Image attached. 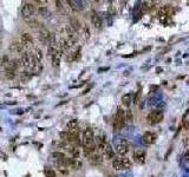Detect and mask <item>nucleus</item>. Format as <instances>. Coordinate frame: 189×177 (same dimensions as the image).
<instances>
[{
	"label": "nucleus",
	"instance_id": "obj_2",
	"mask_svg": "<svg viewBox=\"0 0 189 177\" xmlns=\"http://www.w3.org/2000/svg\"><path fill=\"white\" fill-rule=\"evenodd\" d=\"M38 38L40 40V43L43 45H50V44H57L56 43V37L52 32H50L46 28H40L38 32Z\"/></svg>",
	"mask_w": 189,
	"mask_h": 177
},
{
	"label": "nucleus",
	"instance_id": "obj_36",
	"mask_svg": "<svg viewBox=\"0 0 189 177\" xmlns=\"http://www.w3.org/2000/svg\"><path fill=\"white\" fill-rule=\"evenodd\" d=\"M57 1H63V0H57Z\"/></svg>",
	"mask_w": 189,
	"mask_h": 177
},
{
	"label": "nucleus",
	"instance_id": "obj_3",
	"mask_svg": "<svg viewBox=\"0 0 189 177\" xmlns=\"http://www.w3.org/2000/svg\"><path fill=\"white\" fill-rule=\"evenodd\" d=\"M125 122H127L125 120V111H123L121 108H118L115 119H113V128L116 130H121L125 125Z\"/></svg>",
	"mask_w": 189,
	"mask_h": 177
},
{
	"label": "nucleus",
	"instance_id": "obj_7",
	"mask_svg": "<svg viewBox=\"0 0 189 177\" xmlns=\"http://www.w3.org/2000/svg\"><path fill=\"white\" fill-rule=\"evenodd\" d=\"M33 43H34L33 37H32L28 32H22V33L20 34V44H21L25 49L32 47V46H33Z\"/></svg>",
	"mask_w": 189,
	"mask_h": 177
},
{
	"label": "nucleus",
	"instance_id": "obj_27",
	"mask_svg": "<svg viewBox=\"0 0 189 177\" xmlns=\"http://www.w3.org/2000/svg\"><path fill=\"white\" fill-rule=\"evenodd\" d=\"M52 158L55 159V161H62V159H64L65 158V155H64V152H59V151H55V152H52Z\"/></svg>",
	"mask_w": 189,
	"mask_h": 177
},
{
	"label": "nucleus",
	"instance_id": "obj_14",
	"mask_svg": "<svg viewBox=\"0 0 189 177\" xmlns=\"http://www.w3.org/2000/svg\"><path fill=\"white\" fill-rule=\"evenodd\" d=\"M62 52L59 51V49H57L56 52L51 56V64L53 67H59L60 66V63H62Z\"/></svg>",
	"mask_w": 189,
	"mask_h": 177
},
{
	"label": "nucleus",
	"instance_id": "obj_22",
	"mask_svg": "<svg viewBox=\"0 0 189 177\" xmlns=\"http://www.w3.org/2000/svg\"><path fill=\"white\" fill-rule=\"evenodd\" d=\"M131 102H132L131 93H125V95H123V96H122V104H123L124 106L129 108V106H130V104H131Z\"/></svg>",
	"mask_w": 189,
	"mask_h": 177
},
{
	"label": "nucleus",
	"instance_id": "obj_4",
	"mask_svg": "<svg viewBox=\"0 0 189 177\" xmlns=\"http://www.w3.org/2000/svg\"><path fill=\"white\" fill-rule=\"evenodd\" d=\"M57 46H58L59 51L62 52V55H68V53H70L71 50H72V47H74L72 43H71L69 39L64 38V37H62V38L59 39L58 44H57Z\"/></svg>",
	"mask_w": 189,
	"mask_h": 177
},
{
	"label": "nucleus",
	"instance_id": "obj_20",
	"mask_svg": "<svg viewBox=\"0 0 189 177\" xmlns=\"http://www.w3.org/2000/svg\"><path fill=\"white\" fill-rule=\"evenodd\" d=\"M112 168L115 170H124V165H123L122 158H113Z\"/></svg>",
	"mask_w": 189,
	"mask_h": 177
},
{
	"label": "nucleus",
	"instance_id": "obj_15",
	"mask_svg": "<svg viewBox=\"0 0 189 177\" xmlns=\"http://www.w3.org/2000/svg\"><path fill=\"white\" fill-rule=\"evenodd\" d=\"M146 158H147V154L146 151H142V150H136L134 152V161L138 164H143L146 162Z\"/></svg>",
	"mask_w": 189,
	"mask_h": 177
},
{
	"label": "nucleus",
	"instance_id": "obj_26",
	"mask_svg": "<svg viewBox=\"0 0 189 177\" xmlns=\"http://www.w3.org/2000/svg\"><path fill=\"white\" fill-rule=\"evenodd\" d=\"M80 32H82V36L84 37V39H89V38H90V36H91V33H90V28H89V26H88V25H84Z\"/></svg>",
	"mask_w": 189,
	"mask_h": 177
},
{
	"label": "nucleus",
	"instance_id": "obj_32",
	"mask_svg": "<svg viewBox=\"0 0 189 177\" xmlns=\"http://www.w3.org/2000/svg\"><path fill=\"white\" fill-rule=\"evenodd\" d=\"M0 158H1V159H4V161H6V159L8 158V156H7V155L2 151V150H0Z\"/></svg>",
	"mask_w": 189,
	"mask_h": 177
},
{
	"label": "nucleus",
	"instance_id": "obj_16",
	"mask_svg": "<svg viewBox=\"0 0 189 177\" xmlns=\"http://www.w3.org/2000/svg\"><path fill=\"white\" fill-rule=\"evenodd\" d=\"M88 161L91 165H99L102 162H103V156L98 152H94L91 156L88 157Z\"/></svg>",
	"mask_w": 189,
	"mask_h": 177
},
{
	"label": "nucleus",
	"instance_id": "obj_18",
	"mask_svg": "<svg viewBox=\"0 0 189 177\" xmlns=\"http://www.w3.org/2000/svg\"><path fill=\"white\" fill-rule=\"evenodd\" d=\"M69 26L75 31L76 33H79V32L82 31V28H83L82 22L77 19V18H75V17H74V18H70V24H69Z\"/></svg>",
	"mask_w": 189,
	"mask_h": 177
},
{
	"label": "nucleus",
	"instance_id": "obj_33",
	"mask_svg": "<svg viewBox=\"0 0 189 177\" xmlns=\"http://www.w3.org/2000/svg\"><path fill=\"white\" fill-rule=\"evenodd\" d=\"M183 128H184V129H189V120L188 119H184V120H183Z\"/></svg>",
	"mask_w": 189,
	"mask_h": 177
},
{
	"label": "nucleus",
	"instance_id": "obj_29",
	"mask_svg": "<svg viewBox=\"0 0 189 177\" xmlns=\"http://www.w3.org/2000/svg\"><path fill=\"white\" fill-rule=\"evenodd\" d=\"M59 137L62 140H65V142H69V137H70V131L66 130V131H62L59 132Z\"/></svg>",
	"mask_w": 189,
	"mask_h": 177
},
{
	"label": "nucleus",
	"instance_id": "obj_19",
	"mask_svg": "<svg viewBox=\"0 0 189 177\" xmlns=\"http://www.w3.org/2000/svg\"><path fill=\"white\" fill-rule=\"evenodd\" d=\"M19 60V64H20V66H22L24 69H26L27 70V67H28V61H30V55H28V52H22L21 55H20V57L18 58Z\"/></svg>",
	"mask_w": 189,
	"mask_h": 177
},
{
	"label": "nucleus",
	"instance_id": "obj_5",
	"mask_svg": "<svg viewBox=\"0 0 189 177\" xmlns=\"http://www.w3.org/2000/svg\"><path fill=\"white\" fill-rule=\"evenodd\" d=\"M116 151L119 156H125L129 152V143L127 139H122L116 145Z\"/></svg>",
	"mask_w": 189,
	"mask_h": 177
},
{
	"label": "nucleus",
	"instance_id": "obj_17",
	"mask_svg": "<svg viewBox=\"0 0 189 177\" xmlns=\"http://www.w3.org/2000/svg\"><path fill=\"white\" fill-rule=\"evenodd\" d=\"M66 2H68V5L70 6V8H71L72 11H75V12H80V11H83L84 7H85V6H83L78 0H66Z\"/></svg>",
	"mask_w": 189,
	"mask_h": 177
},
{
	"label": "nucleus",
	"instance_id": "obj_23",
	"mask_svg": "<svg viewBox=\"0 0 189 177\" xmlns=\"http://www.w3.org/2000/svg\"><path fill=\"white\" fill-rule=\"evenodd\" d=\"M8 61H10V57L6 56V55H4V56L0 58V69H1V72L5 71V69H6L7 64H8Z\"/></svg>",
	"mask_w": 189,
	"mask_h": 177
},
{
	"label": "nucleus",
	"instance_id": "obj_30",
	"mask_svg": "<svg viewBox=\"0 0 189 177\" xmlns=\"http://www.w3.org/2000/svg\"><path fill=\"white\" fill-rule=\"evenodd\" d=\"M33 1V4L36 5V6H46V4H47V1L49 0H32Z\"/></svg>",
	"mask_w": 189,
	"mask_h": 177
},
{
	"label": "nucleus",
	"instance_id": "obj_24",
	"mask_svg": "<svg viewBox=\"0 0 189 177\" xmlns=\"http://www.w3.org/2000/svg\"><path fill=\"white\" fill-rule=\"evenodd\" d=\"M2 75H4L5 79H7V80H13V79L16 78V76H17V72L10 71V70H5V71L2 72Z\"/></svg>",
	"mask_w": 189,
	"mask_h": 177
},
{
	"label": "nucleus",
	"instance_id": "obj_8",
	"mask_svg": "<svg viewBox=\"0 0 189 177\" xmlns=\"http://www.w3.org/2000/svg\"><path fill=\"white\" fill-rule=\"evenodd\" d=\"M162 119H163V112L162 111H151L150 114L147 116V120L150 124L160 123Z\"/></svg>",
	"mask_w": 189,
	"mask_h": 177
},
{
	"label": "nucleus",
	"instance_id": "obj_21",
	"mask_svg": "<svg viewBox=\"0 0 189 177\" xmlns=\"http://www.w3.org/2000/svg\"><path fill=\"white\" fill-rule=\"evenodd\" d=\"M66 129L69 131H75V130H78V120L77 119H71L66 124Z\"/></svg>",
	"mask_w": 189,
	"mask_h": 177
},
{
	"label": "nucleus",
	"instance_id": "obj_9",
	"mask_svg": "<svg viewBox=\"0 0 189 177\" xmlns=\"http://www.w3.org/2000/svg\"><path fill=\"white\" fill-rule=\"evenodd\" d=\"M90 20H91V24H92V26H94V28H97V30H100V28H102L103 21H102L100 16H99L96 11H92V12H91V14H90Z\"/></svg>",
	"mask_w": 189,
	"mask_h": 177
},
{
	"label": "nucleus",
	"instance_id": "obj_13",
	"mask_svg": "<svg viewBox=\"0 0 189 177\" xmlns=\"http://www.w3.org/2000/svg\"><path fill=\"white\" fill-rule=\"evenodd\" d=\"M157 139V134L154 131H147L143 135V142L147 144H154Z\"/></svg>",
	"mask_w": 189,
	"mask_h": 177
},
{
	"label": "nucleus",
	"instance_id": "obj_25",
	"mask_svg": "<svg viewBox=\"0 0 189 177\" xmlns=\"http://www.w3.org/2000/svg\"><path fill=\"white\" fill-rule=\"evenodd\" d=\"M33 55H34V57L37 59L38 61H43V58H44V53H43V51H41V49H39V47H36L34 49V51H33Z\"/></svg>",
	"mask_w": 189,
	"mask_h": 177
},
{
	"label": "nucleus",
	"instance_id": "obj_6",
	"mask_svg": "<svg viewBox=\"0 0 189 177\" xmlns=\"http://www.w3.org/2000/svg\"><path fill=\"white\" fill-rule=\"evenodd\" d=\"M94 132L91 128H88L83 131V139H82V146L86 145V144H91L94 143Z\"/></svg>",
	"mask_w": 189,
	"mask_h": 177
},
{
	"label": "nucleus",
	"instance_id": "obj_31",
	"mask_svg": "<svg viewBox=\"0 0 189 177\" xmlns=\"http://www.w3.org/2000/svg\"><path fill=\"white\" fill-rule=\"evenodd\" d=\"M132 119H134V117H132V112L130 111V110H127V111H125V120L132 122Z\"/></svg>",
	"mask_w": 189,
	"mask_h": 177
},
{
	"label": "nucleus",
	"instance_id": "obj_12",
	"mask_svg": "<svg viewBox=\"0 0 189 177\" xmlns=\"http://www.w3.org/2000/svg\"><path fill=\"white\" fill-rule=\"evenodd\" d=\"M37 14L44 19H49V18H51L52 12L50 11V8L47 6H40L37 8Z\"/></svg>",
	"mask_w": 189,
	"mask_h": 177
},
{
	"label": "nucleus",
	"instance_id": "obj_10",
	"mask_svg": "<svg viewBox=\"0 0 189 177\" xmlns=\"http://www.w3.org/2000/svg\"><path fill=\"white\" fill-rule=\"evenodd\" d=\"M100 152L108 158V159H113V158H115V151H113L112 146H111L108 142L105 143V145L103 146V149L100 150Z\"/></svg>",
	"mask_w": 189,
	"mask_h": 177
},
{
	"label": "nucleus",
	"instance_id": "obj_35",
	"mask_svg": "<svg viewBox=\"0 0 189 177\" xmlns=\"http://www.w3.org/2000/svg\"><path fill=\"white\" fill-rule=\"evenodd\" d=\"M94 2H99V1H100V0H94Z\"/></svg>",
	"mask_w": 189,
	"mask_h": 177
},
{
	"label": "nucleus",
	"instance_id": "obj_11",
	"mask_svg": "<svg viewBox=\"0 0 189 177\" xmlns=\"http://www.w3.org/2000/svg\"><path fill=\"white\" fill-rule=\"evenodd\" d=\"M10 51L16 55H21L22 52H25V47L19 41H12L10 44Z\"/></svg>",
	"mask_w": 189,
	"mask_h": 177
},
{
	"label": "nucleus",
	"instance_id": "obj_34",
	"mask_svg": "<svg viewBox=\"0 0 189 177\" xmlns=\"http://www.w3.org/2000/svg\"><path fill=\"white\" fill-rule=\"evenodd\" d=\"M184 157H186V159H189V150L186 152V156H184Z\"/></svg>",
	"mask_w": 189,
	"mask_h": 177
},
{
	"label": "nucleus",
	"instance_id": "obj_28",
	"mask_svg": "<svg viewBox=\"0 0 189 177\" xmlns=\"http://www.w3.org/2000/svg\"><path fill=\"white\" fill-rule=\"evenodd\" d=\"M44 175H45V177H56V171L51 168H45L44 169Z\"/></svg>",
	"mask_w": 189,
	"mask_h": 177
},
{
	"label": "nucleus",
	"instance_id": "obj_1",
	"mask_svg": "<svg viewBox=\"0 0 189 177\" xmlns=\"http://www.w3.org/2000/svg\"><path fill=\"white\" fill-rule=\"evenodd\" d=\"M37 14V6L33 2H25L21 7V17L22 19L28 21L33 19V17Z\"/></svg>",
	"mask_w": 189,
	"mask_h": 177
}]
</instances>
